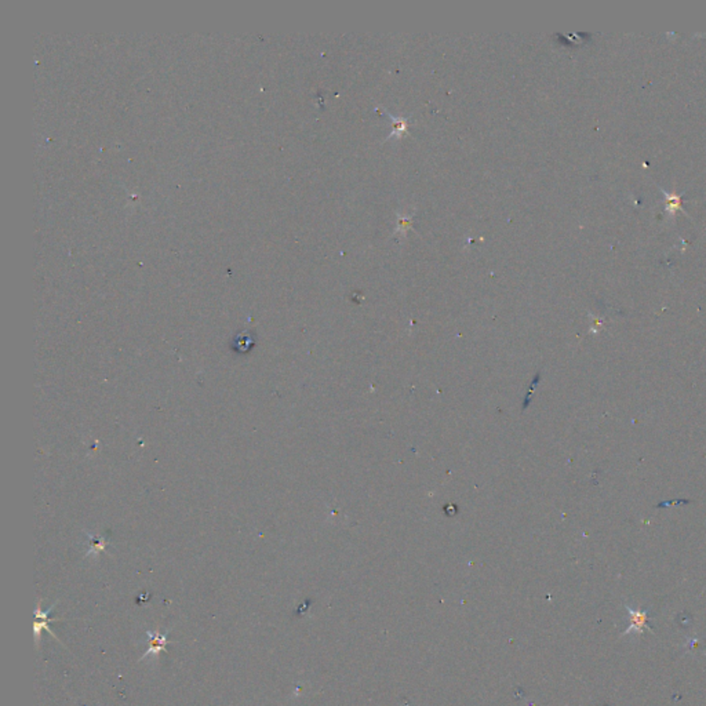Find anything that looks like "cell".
<instances>
[{
  "label": "cell",
  "instance_id": "1",
  "mask_svg": "<svg viewBox=\"0 0 706 706\" xmlns=\"http://www.w3.org/2000/svg\"><path fill=\"white\" fill-rule=\"evenodd\" d=\"M54 607L55 604H53L49 610H45V611H43V610H42V607H40V604H37V608H36V617H35V635H36V644H37V646H39L40 636H42V632H43V630L50 632V633L54 636L55 639L59 642V639L57 637V635H55L54 632L49 627V623L52 621L50 614H52V611L54 610Z\"/></svg>",
  "mask_w": 706,
  "mask_h": 706
},
{
  "label": "cell",
  "instance_id": "2",
  "mask_svg": "<svg viewBox=\"0 0 706 706\" xmlns=\"http://www.w3.org/2000/svg\"><path fill=\"white\" fill-rule=\"evenodd\" d=\"M146 635H148V636H149V639H151V646H149L148 652H145V654L142 655V658H141V659H144V658H146V656H149V655H155V656H158L161 652H163L166 644L168 643V640H167V633H159V632H155V633H154V632H151V630H146Z\"/></svg>",
  "mask_w": 706,
  "mask_h": 706
}]
</instances>
